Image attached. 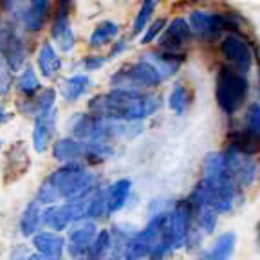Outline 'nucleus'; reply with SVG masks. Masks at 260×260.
Wrapping results in <instances>:
<instances>
[{"label":"nucleus","instance_id":"obj_27","mask_svg":"<svg viewBox=\"0 0 260 260\" xmlns=\"http://www.w3.org/2000/svg\"><path fill=\"white\" fill-rule=\"evenodd\" d=\"M168 105H170V109L174 110L177 116H183L188 110V107H190V90H188L183 83H175L170 92Z\"/></svg>","mask_w":260,"mask_h":260},{"label":"nucleus","instance_id":"obj_2","mask_svg":"<svg viewBox=\"0 0 260 260\" xmlns=\"http://www.w3.org/2000/svg\"><path fill=\"white\" fill-rule=\"evenodd\" d=\"M98 190V177L81 165H63L45 179L37 191L40 206H54L58 201L76 203L83 201Z\"/></svg>","mask_w":260,"mask_h":260},{"label":"nucleus","instance_id":"obj_37","mask_svg":"<svg viewBox=\"0 0 260 260\" xmlns=\"http://www.w3.org/2000/svg\"><path fill=\"white\" fill-rule=\"evenodd\" d=\"M258 246H260V232H258Z\"/></svg>","mask_w":260,"mask_h":260},{"label":"nucleus","instance_id":"obj_3","mask_svg":"<svg viewBox=\"0 0 260 260\" xmlns=\"http://www.w3.org/2000/svg\"><path fill=\"white\" fill-rule=\"evenodd\" d=\"M249 92L248 76L235 71L230 65H220L215 78V100L220 110L226 114H235L242 109Z\"/></svg>","mask_w":260,"mask_h":260},{"label":"nucleus","instance_id":"obj_26","mask_svg":"<svg viewBox=\"0 0 260 260\" xmlns=\"http://www.w3.org/2000/svg\"><path fill=\"white\" fill-rule=\"evenodd\" d=\"M110 248H112V235L109 230L98 232L96 239L87 253V260H105L110 253Z\"/></svg>","mask_w":260,"mask_h":260},{"label":"nucleus","instance_id":"obj_15","mask_svg":"<svg viewBox=\"0 0 260 260\" xmlns=\"http://www.w3.org/2000/svg\"><path fill=\"white\" fill-rule=\"evenodd\" d=\"M49 15H51V2L49 0H32L20 13V20L25 31L38 32L44 29Z\"/></svg>","mask_w":260,"mask_h":260},{"label":"nucleus","instance_id":"obj_30","mask_svg":"<svg viewBox=\"0 0 260 260\" xmlns=\"http://www.w3.org/2000/svg\"><path fill=\"white\" fill-rule=\"evenodd\" d=\"M11 87H13V73L8 69V65L4 63V60L0 58V96H6L11 90Z\"/></svg>","mask_w":260,"mask_h":260},{"label":"nucleus","instance_id":"obj_24","mask_svg":"<svg viewBox=\"0 0 260 260\" xmlns=\"http://www.w3.org/2000/svg\"><path fill=\"white\" fill-rule=\"evenodd\" d=\"M119 25L116 22L105 20L102 24H98L94 27V31L90 32L89 38V45L90 47H102V45H107L109 42H112L114 38L118 37Z\"/></svg>","mask_w":260,"mask_h":260},{"label":"nucleus","instance_id":"obj_9","mask_svg":"<svg viewBox=\"0 0 260 260\" xmlns=\"http://www.w3.org/2000/svg\"><path fill=\"white\" fill-rule=\"evenodd\" d=\"M191 37H193V32H191L188 20L183 16H177L165 27L162 35L159 37V51L168 54H183L184 56V49L190 45Z\"/></svg>","mask_w":260,"mask_h":260},{"label":"nucleus","instance_id":"obj_38","mask_svg":"<svg viewBox=\"0 0 260 260\" xmlns=\"http://www.w3.org/2000/svg\"><path fill=\"white\" fill-rule=\"evenodd\" d=\"M76 260H87V258H76Z\"/></svg>","mask_w":260,"mask_h":260},{"label":"nucleus","instance_id":"obj_41","mask_svg":"<svg viewBox=\"0 0 260 260\" xmlns=\"http://www.w3.org/2000/svg\"><path fill=\"white\" fill-rule=\"evenodd\" d=\"M105 260H107V258H105Z\"/></svg>","mask_w":260,"mask_h":260},{"label":"nucleus","instance_id":"obj_1","mask_svg":"<svg viewBox=\"0 0 260 260\" xmlns=\"http://www.w3.org/2000/svg\"><path fill=\"white\" fill-rule=\"evenodd\" d=\"M161 109V96L145 90L112 89L89 102V114L119 123H138Z\"/></svg>","mask_w":260,"mask_h":260},{"label":"nucleus","instance_id":"obj_17","mask_svg":"<svg viewBox=\"0 0 260 260\" xmlns=\"http://www.w3.org/2000/svg\"><path fill=\"white\" fill-rule=\"evenodd\" d=\"M53 157L63 165H78L80 159H85V143L74 138H61L53 145Z\"/></svg>","mask_w":260,"mask_h":260},{"label":"nucleus","instance_id":"obj_39","mask_svg":"<svg viewBox=\"0 0 260 260\" xmlns=\"http://www.w3.org/2000/svg\"><path fill=\"white\" fill-rule=\"evenodd\" d=\"M258 69H260V63H258Z\"/></svg>","mask_w":260,"mask_h":260},{"label":"nucleus","instance_id":"obj_6","mask_svg":"<svg viewBox=\"0 0 260 260\" xmlns=\"http://www.w3.org/2000/svg\"><path fill=\"white\" fill-rule=\"evenodd\" d=\"M162 81L157 71L145 60L134 61V63L123 65L121 69L110 76V85L114 89L125 90H145L154 89Z\"/></svg>","mask_w":260,"mask_h":260},{"label":"nucleus","instance_id":"obj_22","mask_svg":"<svg viewBox=\"0 0 260 260\" xmlns=\"http://www.w3.org/2000/svg\"><path fill=\"white\" fill-rule=\"evenodd\" d=\"M237 235L233 232H226L215 240L208 251H204L197 260H228L235 251Z\"/></svg>","mask_w":260,"mask_h":260},{"label":"nucleus","instance_id":"obj_20","mask_svg":"<svg viewBox=\"0 0 260 260\" xmlns=\"http://www.w3.org/2000/svg\"><path fill=\"white\" fill-rule=\"evenodd\" d=\"M130 190H132V183L128 179H119L107 188V215H114L116 211H119L125 206L126 201H128Z\"/></svg>","mask_w":260,"mask_h":260},{"label":"nucleus","instance_id":"obj_7","mask_svg":"<svg viewBox=\"0 0 260 260\" xmlns=\"http://www.w3.org/2000/svg\"><path fill=\"white\" fill-rule=\"evenodd\" d=\"M0 58L11 73L20 71L27 60V44L13 25L0 27Z\"/></svg>","mask_w":260,"mask_h":260},{"label":"nucleus","instance_id":"obj_14","mask_svg":"<svg viewBox=\"0 0 260 260\" xmlns=\"http://www.w3.org/2000/svg\"><path fill=\"white\" fill-rule=\"evenodd\" d=\"M54 102H56V92L54 89H42L31 98H24L18 103V110L24 116H32L37 119L40 116H45L47 112L54 110Z\"/></svg>","mask_w":260,"mask_h":260},{"label":"nucleus","instance_id":"obj_29","mask_svg":"<svg viewBox=\"0 0 260 260\" xmlns=\"http://www.w3.org/2000/svg\"><path fill=\"white\" fill-rule=\"evenodd\" d=\"M165 27H167V20H165V18H157V20L150 22V25L143 32L141 44H150V42H154L155 38L165 31Z\"/></svg>","mask_w":260,"mask_h":260},{"label":"nucleus","instance_id":"obj_36","mask_svg":"<svg viewBox=\"0 0 260 260\" xmlns=\"http://www.w3.org/2000/svg\"><path fill=\"white\" fill-rule=\"evenodd\" d=\"M27 260H49V258H45V256H42L40 253H31Z\"/></svg>","mask_w":260,"mask_h":260},{"label":"nucleus","instance_id":"obj_11","mask_svg":"<svg viewBox=\"0 0 260 260\" xmlns=\"http://www.w3.org/2000/svg\"><path fill=\"white\" fill-rule=\"evenodd\" d=\"M228 143H230L228 150L246 155V157H253V155L260 154V130L244 125L230 132Z\"/></svg>","mask_w":260,"mask_h":260},{"label":"nucleus","instance_id":"obj_31","mask_svg":"<svg viewBox=\"0 0 260 260\" xmlns=\"http://www.w3.org/2000/svg\"><path fill=\"white\" fill-rule=\"evenodd\" d=\"M107 60H109L107 56L89 54V56H85L83 60H81V67H83V71H98V69H102L103 65L107 63Z\"/></svg>","mask_w":260,"mask_h":260},{"label":"nucleus","instance_id":"obj_28","mask_svg":"<svg viewBox=\"0 0 260 260\" xmlns=\"http://www.w3.org/2000/svg\"><path fill=\"white\" fill-rule=\"evenodd\" d=\"M155 8H157V2H152V0L143 2L141 9H139L138 16H136V20H134V25H132V32H134V35H139V32H143L150 25V18H152V15H154Z\"/></svg>","mask_w":260,"mask_h":260},{"label":"nucleus","instance_id":"obj_33","mask_svg":"<svg viewBox=\"0 0 260 260\" xmlns=\"http://www.w3.org/2000/svg\"><path fill=\"white\" fill-rule=\"evenodd\" d=\"M31 251L25 244H15V248L11 249V255H9V260H27Z\"/></svg>","mask_w":260,"mask_h":260},{"label":"nucleus","instance_id":"obj_32","mask_svg":"<svg viewBox=\"0 0 260 260\" xmlns=\"http://www.w3.org/2000/svg\"><path fill=\"white\" fill-rule=\"evenodd\" d=\"M246 126L260 130V103H253L246 112Z\"/></svg>","mask_w":260,"mask_h":260},{"label":"nucleus","instance_id":"obj_34","mask_svg":"<svg viewBox=\"0 0 260 260\" xmlns=\"http://www.w3.org/2000/svg\"><path fill=\"white\" fill-rule=\"evenodd\" d=\"M126 49V40H118L116 44L112 45V49H110V53L107 58H114V56H118V54H121L123 51Z\"/></svg>","mask_w":260,"mask_h":260},{"label":"nucleus","instance_id":"obj_4","mask_svg":"<svg viewBox=\"0 0 260 260\" xmlns=\"http://www.w3.org/2000/svg\"><path fill=\"white\" fill-rule=\"evenodd\" d=\"M237 193L239 190L230 179L203 177L188 199L199 206L211 208L217 213H226V211H232L235 206Z\"/></svg>","mask_w":260,"mask_h":260},{"label":"nucleus","instance_id":"obj_21","mask_svg":"<svg viewBox=\"0 0 260 260\" xmlns=\"http://www.w3.org/2000/svg\"><path fill=\"white\" fill-rule=\"evenodd\" d=\"M42 213H44V208L37 203V201H31V203L25 206V210L22 211L20 217V232L24 237H35L37 233H40L42 226Z\"/></svg>","mask_w":260,"mask_h":260},{"label":"nucleus","instance_id":"obj_23","mask_svg":"<svg viewBox=\"0 0 260 260\" xmlns=\"http://www.w3.org/2000/svg\"><path fill=\"white\" fill-rule=\"evenodd\" d=\"M90 87V80L87 74H74V76L67 78L61 85V96L67 102H78L81 96H85V92Z\"/></svg>","mask_w":260,"mask_h":260},{"label":"nucleus","instance_id":"obj_40","mask_svg":"<svg viewBox=\"0 0 260 260\" xmlns=\"http://www.w3.org/2000/svg\"><path fill=\"white\" fill-rule=\"evenodd\" d=\"M0 27H2V25H0Z\"/></svg>","mask_w":260,"mask_h":260},{"label":"nucleus","instance_id":"obj_18","mask_svg":"<svg viewBox=\"0 0 260 260\" xmlns=\"http://www.w3.org/2000/svg\"><path fill=\"white\" fill-rule=\"evenodd\" d=\"M32 246L42 256L49 260H60L65 248V239H61L58 233L53 232H40L32 237Z\"/></svg>","mask_w":260,"mask_h":260},{"label":"nucleus","instance_id":"obj_13","mask_svg":"<svg viewBox=\"0 0 260 260\" xmlns=\"http://www.w3.org/2000/svg\"><path fill=\"white\" fill-rule=\"evenodd\" d=\"M6 167H4V175L6 183H13L18 181L22 175L27 172L29 165H31V157H29L27 146L24 141H18L9 148L8 155H6Z\"/></svg>","mask_w":260,"mask_h":260},{"label":"nucleus","instance_id":"obj_8","mask_svg":"<svg viewBox=\"0 0 260 260\" xmlns=\"http://www.w3.org/2000/svg\"><path fill=\"white\" fill-rule=\"evenodd\" d=\"M220 53L228 60V65L233 67L235 71L248 76L253 65V49L249 42L240 35H228L220 42Z\"/></svg>","mask_w":260,"mask_h":260},{"label":"nucleus","instance_id":"obj_5","mask_svg":"<svg viewBox=\"0 0 260 260\" xmlns=\"http://www.w3.org/2000/svg\"><path fill=\"white\" fill-rule=\"evenodd\" d=\"M191 32H195L203 40H215L224 31H232V35H240V20L237 13H210L193 11L188 18Z\"/></svg>","mask_w":260,"mask_h":260},{"label":"nucleus","instance_id":"obj_25","mask_svg":"<svg viewBox=\"0 0 260 260\" xmlns=\"http://www.w3.org/2000/svg\"><path fill=\"white\" fill-rule=\"evenodd\" d=\"M16 89L20 90L25 98L35 96V94L42 90L38 74H37V71L32 69L31 65L24 67V71L20 73V76H18V80H16Z\"/></svg>","mask_w":260,"mask_h":260},{"label":"nucleus","instance_id":"obj_12","mask_svg":"<svg viewBox=\"0 0 260 260\" xmlns=\"http://www.w3.org/2000/svg\"><path fill=\"white\" fill-rule=\"evenodd\" d=\"M58 125V110H51L45 116L35 119V130H32V146L38 154H44L47 150L56 134Z\"/></svg>","mask_w":260,"mask_h":260},{"label":"nucleus","instance_id":"obj_16","mask_svg":"<svg viewBox=\"0 0 260 260\" xmlns=\"http://www.w3.org/2000/svg\"><path fill=\"white\" fill-rule=\"evenodd\" d=\"M143 60H145L146 63H150L152 67L159 73V76L162 78V81H165L177 73V69L183 65L184 56L183 54L162 53V51L157 49V51H148L146 54H143Z\"/></svg>","mask_w":260,"mask_h":260},{"label":"nucleus","instance_id":"obj_35","mask_svg":"<svg viewBox=\"0 0 260 260\" xmlns=\"http://www.w3.org/2000/svg\"><path fill=\"white\" fill-rule=\"evenodd\" d=\"M9 119V114L6 112V109H4V105H0V125L4 121H8Z\"/></svg>","mask_w":260,"mask_h":260},{"label":"nucleus","instance_id":"obj_19","mask_svg":"<svg viewBox=\"0 0 260 260\" xmlns=\"http://www.w3.org/2000/svg\"><path fill=\"white\" fill-rule=\"evenodd\" d=\"M38 71H40V76L45 80H53L61 69V56L58 54V51L53 47L51 42H44L38 49V56H37Z\"/></svg>","mask_w":260,"mask_h":260},{"label":"nucleus","instance_id":"obj_10","mask_svg":"<svg viewBox=\"0 0 260 260\" xmlns=\"http://www.w3.org/2000/svg\"><path fill=\"white\" fill-rule=\"evenodd\" d=\"M98 235V228L92 220H83L76 228H73L69 232V237L65 240V248L73 258H80V256L87 255L92 246L94 239Z\"/></svg>","mask_w":260,"mask_h":260}]
</instances>
